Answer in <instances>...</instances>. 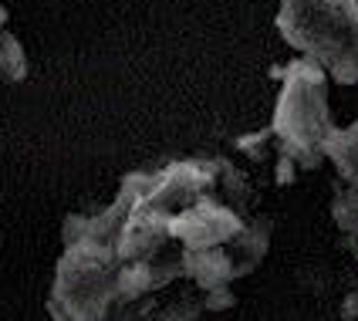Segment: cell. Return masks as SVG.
Instances as JSON below:
<instances>
[{
    "label": "cell",
    "instance_id": "obj_1",
    "mask_svg": "<svg viewBox=\"0 0 358 321\" xmlns=\"http://www.w3.org/2000/svg\"><path fill=\"white\" fill-rule=\"evenodd\" d=\"M278 31L338 85H358V0H280Z\"/></svg>",
    "mask_w": 358,
    "mask_h": 321
},
{
    "label": "cell",
    "instance_id": "obj_2",
    "mask_svg": "<svg viewBox=\"0 0 358 321\" xmlns=\"http://www.w3.org/2000/svg\"><path fill=\"white\" fill-rule=\"evenodd\" d=\"M271 132L278 156L291 159L298 169H321L328 162L324 145L338 129L328 112V78L311 58H294L287 64Z\"/></svg>",
    "mask_w": 358,
    "mask_h": 321
},
{
    "label": "cell",
    "instance_id": "obj_3",
    "mask_svg": "<svg viewBox=\"0 0 358 321\" xmlns=\"http://www.w3.org/2000/svg\"><path fill=\"white\" fill-rule=\"evenodd\" d=\"M324 159L335 162V200L331 217L345 234V247L358 261V122L338 129L324 145Z\"/></svg>",
    "mask_w": 358,
    "mask_h": 321
},
{
    "label": "cell",
    "instance_id": "obj_4",
    "mask_svg": "<svg viewBox=\"0 0 358 321\" xmlns=\"http://www.w3.org/2000/svg\"><path fill=\"white\" fill-rule=\"evenodd\" d=\"M27 78V58H24V48L20 41L3 27L0 31V81L7 85H17Z\"/></svg>",
    "mask_w": 358,
    "mask_h": 321
},
{
    "label": "cell",
    "instance_id": "obj_5",
    "mask_svg": "<svg viewBox=\"0 0 358 321\" xmlns=\"http://www.w3.org/2000/svg\"><path fill=\"white\" fill-rule=\"evenodd\" d=\"M271 145H274V132H271V129L237 139V149L243 152V156H250L254 162H267V159H271Z\"/></svg>",
    "mask_w": 358,
    "mask_h": 321
},
{
    "label": "cell",
    "instance_id": "obj_6",
    "mask_svg": "<svg viewBox=\"0 0 358 321\" xmlns=\"http://www.w3.org/2000/svg\"><path fill=\"white\" fill-rule=\"evenodd\" d=\"M341 321H358V294H348L341 301Z\"/></svg>",
    "mask_w": 358,
    "mask_h": 321
}]
</instances>
